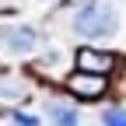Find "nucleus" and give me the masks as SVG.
I'll return each instance as SVG.
<instances>
[{"instance_id": "39448f33", "label": "nucleus", "mask_w": 126, "mask_h": 126, "mask_svg": "<svg viewBox=\"0 0 126 126\" xmlns=\"http://www.w3.org/2000/svg\"><path fill=\"white\" fill-rule=\"evenodd\" d=\"M46 112H49V123H53V126H77V123H81L77 109L67 105V102H49Z\"/></svg>"}, {"instance_id": "0eeeda50", "label": "nucleus", "mask_w": 126, "mask_h": 126, "mask_svg": "<svg viewBox=\"0 0 126 126\" xmlns=\"http://www.w3.org/2000/svg\"><path fill=\"white\" fill-rule=\"evenodd\" d=\"M11 126H39V119L35 116H25V112H14L11 116Z\"/></svg>"}, {"instance_id": "f257e3e1", "label": "nucleus", "mask_w": 126, "mask_h": 126, "mask_svg": "<svg viewBox=\"0 0 126 126\" xmlns=\"http://www.w3.org/2000/svg\"><path fill=\"white\" fill-rule=\"evenodd\" d=\"M116 28V14L112 7H102V4H88L74 14V32H81L88 39H102Z\"/></svg>"}, {"instance_id": "20e7f679", "label": "nucleus", "mask_w": 126, "mask_h": 126, "mask_svg": "<svg viewBox=\"0 0 126 126\" xmlns=\"http://www.w3.org/2000/svg\"><path fill=\"white\" fill-rule=\"evenodd\" d=\"M0 39H4L14 53H28L32 46H35V32L32 28H11V25H4L0 28Z\"/></svg>"}, {"instance_id": "f03ea898", "label": "nucleus", "mask_w": 126, "mask_h": 126, "mask_svg": "<svg viewBox=\"0 0 126 126\" xmlns=\"http://www.w3.org/2000/svg\"><path fill=\"white\" fill-rule=\"evenodd\" d=\"M70 94H77V98H98V94L105 91V74H88V70H77L70 81H67Z\"/></svg>"}, {"instance_id": "7ed1b4c3", "label": "nucleus", "mask_w": 126, "mask_h": 126, "mask_svg": "<svg viewBox=\"0 0 126 126\" xmlns=\"http://www.w3.org/2000/svg\"><path fill=\"white\" fill-rule=\"evenodd\" d=\"M116 67V56L112 53H102V49H77V70H88V74H112Z\"/></svg>"}, {"instance_id": "423d86ee", "label": "nucleus", "mask_w": 126, "mask_h": 126, "mask_svg": "<svg viewBox=\"0 0 126 126\" xmlns=\"http://www.w3.org/2000/svg\"><path fill=\"white\" fill-rule=\"evenodd\" d=\"M102 126H126V109H105Z\"/></svg>"}]
</instances>
